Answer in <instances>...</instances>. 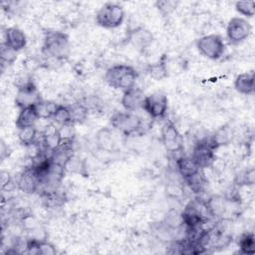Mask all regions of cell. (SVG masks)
<instances>
[{"mask_svg":"<svg viewBox=\"0 0 255 255\" xmlns=\"http://www.w3.org/2000/svg\"><path fill=\"white\" fill-rule=\"evenodd\" d=\"M137 77L136 70L127 64H116L110 67L105 74L108 85L123 92L134 87Z\"/></svg>","mask_w":255,"mask_h":255,"instance_id":"1","label":"cell"},{"mask_svg":"<svg viewBox=\"0 0 255 255\" xmlns=\"http://www.w3.org/2000/svg\"><path fill=\"white\" fill-rule=\"evenodd\" d=\"M43 52L55 60H66L71 53L69 36L57 30L46 32L43 41Z\"/></svg>","mask_w":255,"mask_h":255,"instance_id":"2","label":"cell"},{"mask_svg":"<svg viewBox=\"0 0 255 255\" xmlns=\"http://www.w3.org/2000/svg\"><path fill=\"white\" fill-rule=\"evenodd\" d=\"M96 23L105 29L120 27L125 20V10L118 3L108 2L104 4L96 14Z\"/></svg>","mask_w":255,"mask_h":255,"instance_id":"3","label":"cell"},{"mask_svg":"<svg viewBox=\"0 0 255 255\" xmlns=\"http://www.w3.org/2000/svg\"><path fill=\"white\" fill-rule=\"evenodd\" d=\"M112 127L124 135H132L142 128V120L132 112H117L111 118Z\"/></svg>","mask_w":255,"mask_h":255,"instance_id":"4","label":"cell"},{"mask_svg":"<svg viewBox=\"0 0 255 255\" xmlns=\"http://www.w3.org/2000/svg\"><path fill=\"white\" fill-rule=\"evenodd\" d=\"M208 216L210 215L206 209L205 202L198 200L187 203L181 212L183 224H185L188 229L202 228V225L208 220Z\"/></svg>","mask_w":255,"mask_h":255,"instance_id":"5","label":"cell"},{"mask_svg":"<svg viewBox=\"0 0 255 255\" xmlns=\"http://www.w3.org/2000/svg\"><path fill=\"white\" fill-rule=\"evenodd\" d=\"M196 47L201 55L213 61L219 60L225 52V43L217 34H209L200 37L196 41Z\"/></svg>","mask_w":255,"mask_h":255,"instance_id":"6","label":"cell"},{"mask_svg":"<svg viewBox=\"0 0 255 255\" xmlns=\"http://www.w3.org/2000/svg\"><path fill=\"white\" fill-rule=\"evenodd\" d=\"M252 32L251 24L242 17H233L227 24L226 36L231 44H239L246 40Z\"/></svg>","mask_w":255,"mask_h":255,"instance_id":"7","label":"cell"},{"mask_svg":"<svg viewBox=\"0 0 255 255\" xmlns=\"http://www.w3.org/2000/svg\"><path fill=\"white\" fill-rule=\"evenodd\" d=\"M168 108L167 97L162 93H153L146 96L142 105V110L152 119H162L166 115Z\"/></svg>","mask_w":255,"mask_h":255,"instance_id":"8","label":"cell"},{"mask_svg":"<svg viewBox=\"0 0 255 255\" xmlns=\"http://www.w3.org/2000/svg\"><path fill=\"white\" fill-rule=\"evenodd\" d=\"M41 101L40 93L33 82L28 81L19 86L15 97V104L20 110L36 106Z\"/></svg>","mask_w":255,"mask_h":255,"instance_id":"9","label":"cell"},{"mask_svg":"<svg viewBox=\"0 0 255 255\" xmlns=\"http://www.w3.org/2000/svg\"><path fill=\"white\" fill-rule=\"evenodd\" d=\"M215 149L206 141L205 138L199 140L193 147L191 158L200 169L210 167L216 160Z\"/></svg>","mask_w":255,"mask_h":255,"instance_id":"10","label":"cell"},{"mask_svg":"<svg viewBox=\"0 0 255 255\" xmlns=\"http://www.w3.org/2000/svg\"><path fill=\"white\" fill-rule=\"evenodd\" d=\"M161 138L165 149L169 152H176L183 147V138L171 122H166L161 128Z\"/></svg>","mask_w":255,"mask_h":255,"instance_id":"11","label":"cell"},{"mask_svg":"<svg viewBox=\"0 0 255 255\" xmlns=\"http://www.w3.org/2000/svg\"><path fill=\"white\" fill-rule=\"evenodd\" d=\"M144 92L140 88L135 86L125 91L122 97V106L127 112H135L142 109V105L145 99Z\"/></svg>","mask_w":255,"mask_h":255,"instance_id":"12","label":"cell"},{"mask_svg":"<svg viewBox=\"0 0 255 255\" xmlns=\"http://www.w3.org/2000/svg\"><path fill=\"white\" fill-rule=\"evenodd\" d=\"M1 44L6 45L15 52L23 50L27 45L25 33L18 27H9L3 31V41Z\"/></svg>","mask_w":255,"mask_h":255,"instance_id":"13","label":"cell"},{"mask_svg":"<svg viewBox=\"0 0 255 255\" xmlns=\"http://www.w3.org/2000/svg\"><path fill=\"white\" fill-rule=\"evenodd\" d=\"M128 40L137 49H145L153 41L152 34L142 27H137L129 31Z\"/></svg>","mask_w":255,"mask_h":255,"instance_id":"14","label":"cell"},{"mask_svg":"<svg viewBox=\"0 0 255 255\" xmlns=\"http://www.w3.org/2000/svg\"><path fill=\"white\" fill-rule=\"evenodd\" d=\"M40 184L39 178L32 166L26 168L18 179V187L25 193H34Z\"/></svg>","mask_w":255,"mask_h":255,"instance_id":"15","label":"cell"},{"mask_svg":"<svg viewBox=\"0 0 255 255\" xmlns=\"http://www.w3.org/2000/svg\"><path fill=\"white\" fill-rule=\"evenodd\" d=\"M205 206L211 217H222L228 209V199L220 195H213L205 201Z\"/></svg>","mask_w":255,"mask_h":255,"instance_id":"16","label":"cell"},{"mask_svg":"<svg viewBox=\"0 0 255 255\" xmlns=\"http://www.w3.org/2000/svg\"><path fill=\"white\" fill-rule=\"evenodd\" d=\"M39 119L40 118H39L36 106H32V107H28L20 110V113L15 122V125L18 129L27 128V127H34Z\"/></svg>","mask_w":255,"mask_h":255,"instance_id":"17","label":"cell"},{"mask_svg":"<svg viewBox=\"0 0 255 255\" xmlns=\"http://www.w3.org/2000/svg\"><path fill=\"white\" fill-rule=\"evenodd\" d=\"M234 88L242 95H252L254 93V73L245 72L239 74L234 80Z\"/></svg>","mask_w":255,"mask_h":255,"instance_id":"18","label":"cell"},{"mask_svg":"<svg viewBox=\"0 0 255 255\" xmlns=\"http://www.w3.org/2000/svg\"><path fill=\"white\" fill-rule=\"evenodd\" d=\"M96 144L99 149L111 152L115 149L116 142L113 135V130L109 128H103L96 134Z\"/></svg>","mask_w":255,"mask_h":255,"instance_id":"19","label":"cell"},{"mask_svg":"<svg viewBox=\"0 0 255 255\" xmlns=\"http://www.w3.org/2000/svg\"><path fill=\"white\" fill-rule=\"evenodd\" d=\"M42 138H43V145L52 152L58 147L59 142L61 140L60 129L57 128L56 126L51 124L47 126L46 128L44 129Z\"/></svg>","mask_w":255,"mask_h":255,"instance_id":"20","label":"cell"},{"mask_svg":"<svg viewBox=\"0 0 255 255\" xmlns=\"http://www.w3.org/2000/svg\"><path fill=\"white\" fill-rule=\"evenodd\" d=\"M176 166L179 174L185 180L186 178L191 177L201 169L197 166L191 156H180L176 160Z\"/></svg>","mask_w":255,"mask_h":255,"instance_id":"21","label":"cell"},{"mask_svg":"<svg viewBox=\"0 0 255 255\" xmlns=\"http://www.w3.org/2000/svg\"><path fill=\"white\" fill-rule=\"evenodd\" d=\"M27 252L30 254L54 255L57 253V250L50 242L32 239L27 243Z\"/></svg>","mask_w":255,"mask_h":255,"instance_id":"22","label":"cell"},{"mask_svg":"<svg viewBox=\"0 0 255 255\" xmlns=\"http://www.w3.org/2000/svg\"><path fill=\"white\" fill-rule=\"evenodd\" d=\"M238 246L240 249V253L252 255L255 252V236L253 232L244 233L239 241Z\"/></svg>","mask_w":255,"mask_h":255,"instance_id":"23","label":"cell"},{"mask_svg":"<svg viewBox=\"0 0 255 255\" xmlns=\"http://www.w3.org/2000/svg\"><path fill=\"white\" fill-rule=\"evenodd\" d=\"M53 120L60 126L66 127L72 125V117H71V112L69 107L63 106V105H58L57 109L54 113Z\"/></svg>","mask_w":255,"mask_h":255,"instance_id":"24","label":"cell"},{"mask_svg":"<svg viewBox=\"0 0 255 255\" xmlns=\"http://www.w3.org/2000/svg\"><path fill=\"white\" fill-rule=\"evenodd\" d=\"M147 74L150 78L160 81L167 77V68L164 61L159 60L156 63H153L147 67Z\"/></svg>","mask_w":255,"mask_h":255,"instance_id":"25","label":"cell"},{"mask_svg":"<svg viewBox=\"0 0 255 255\" xmlns=\"http://www.w3.org/2000/svg\"><path fill=\"white\" fill-rule=\"evenodd\" d=\"M18 138L23 145H29L30 143L37 140V128H35V126L20 128L18 131Z\"/></svg>","mask_w":255,"mask_h":255,"instance_id":"26","label":"cell"},{"mask_svg":"<svg viewBox=\"0 0 255 255\" xmlns=\"http://www.w3.org/2000/svg\"><path fill=\"white\" fill-rule=\"evenodd\" d=\"M57 104L53 102H48V101H41L36 105V109L39 115L40 119H48V118H53L54 113L57 109Z\"/></svg>","mask_w":255,"mask_h":255,"instance_id":"27","label":"cell"},{"mask_svg":"<svg viewBox=\"0 0 255 255\" xmlns=\"http://www.w3.org/2000/svg\"><path fill=\"white\" fill-rule=\"evenodd\" d=\"M72 117V123H83L88 117V108L83 104H74L69 107Z\"/></svg>","mask_w":255,"mask_h":255,"instance_id":"28","label":"cell"},{"mask_svg":"<svg viewBox=\"0 0 255 255\" xmlns=\"http://www.w3.org/2000/svg\"><path fill=\"white\" fill-rule=\"evenodd\" d=\"M187 185L189 186V188L194 192V193H199L202 192L204 189V185H205V181L204 178L202 176L201 171H198L197 173H195L194 175H192L189 178L185 179Z\"/></svg>","mask_w":255,"mask_h":255,"instance_id":"29","label":"cell"},{"mask_svg":"<svg viewBox=\"0 0 255 255\" xmlns=\"http://www.w3.org/2000/svg\"><path fill=\"white\" fill-rule=\"evenodd\" d=\"M236 11L248 18H252L255 15V2L254 1H237L235 3Z\"/></svg>","mask_w":255,"mask_h":255,"instance_id":"30","label":"cell"},{"mask_svg":"<svg viewBox=\"0 0 255 255\" xmlns=\"http://www.w3.org/2000/svg\"><path fill=\"white\" fill-rule=\"evenodd\" d=\"M165 223H166L167 227L170 228V229H177V228H179L183 224L181 213H179L176 210H170L166 214Z\"/></svg>","mask_w":255,"mask_h":255,"instance_id":"31","label":"cell"},{"mask_svg":"<svg viewBox=\"0 0 255 255\" xmlns=\"http://www.w3.org/2000/svg\"><path fill=\"white\" fill-rule=\"evenodd\" d=\"M255 172L253 168L245 170L237 176V184L239 185H252L254 183Z\"/></svg>","mask_w":255,"mask_h":255,"instance_id":"32","label":"cell"},{"mask_svg":"<svg viewBox=\"0 0 255 255\" xmlns=\"http://www.w3.org/2000/svg\"><path fill=\"white\" fill-rule=\"evenodd\" d=\"M16 53L4 44H1V61L3 63L12 64L16 60Z\"/></svg>","mask_w":255,"mask_h":255,"instance_id":"33","label":"cell"},{"mask_svg":"<svg viewBox=\"0 0 255 255\" xmlns=\"http://www.w3.org/2000/svg\"><path fill=\"white\" fill-rule=\"evenodd\" d=\"M156 8L162 13V14H169L171 13L177 6V2L175 1H169V0H165V1H157L155 2Z\"/></svg>","mask_w":255,"mask_h":255,"instance_id":"34","label":"cell"},{"mask_svg":"<svg viewBox=\"0 0 255 255\" xmlns=\"http://www.w3.org/2000/svg\"><path fill=\"white\" fill-rule=\"evenodd\" d=\"M27 149V154L30 158L32 159H38L42 155V147L41 144L36 140L29 145L26 146Z\"/></svg>","mask_w":255,"mask_h":255,"instance_id":"35","label":"cell"},{"mask_svg":"<svg viewBox=\"0 0 255 255\" xmlns=\"http://www.w3.org/2000/svg\"><path fill=\"white\" fill-rule=\"evenodd\" d=\"M166 192L172 197H178L182 194V189L177 184H169L166 187Z\"/></svg>","mask_w":255,"mask_h":255,"instance_id":"36","label":"cell"},{"mask_svg":"<svg viewBox=\"0 0 255 255\" xmlns=\"http://www.w3.org/2000/svg\"><path fill=\"white\" fill-rule=\"evenodd\" d=\"M11 182V176L8 173V171L2 170L1 171V183H2V188H5L6 185L10 184Z\"/></svg>","mask_w":255,"mask_h":255,"instance_id":"37","label":"cell"},{"mask_svg":"<svg viewBox=\"0 0 255 255\" xmlns=\"http://www.w3.org/2000/svg\"><path fill=\"white\" fill-rule=\"evenodd\" d=\"M0 153H1V158L4 159L6 156L9 155V147L5 144V142L2 140L1 141V148H0Z\"/></svg>","mask_w":255,"mask_h":255,"instance_id":"38","label":"cell"}]
</instances>
